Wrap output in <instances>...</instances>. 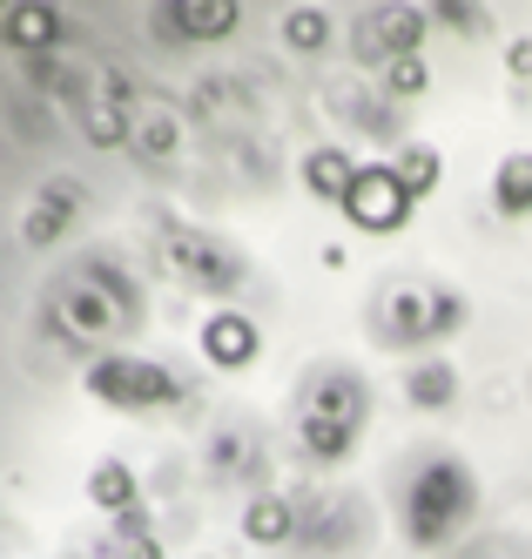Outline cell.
<instances>
[{"mask_svg": "<svg viewBox=\"0 0 532 559\" xmlns=\"http://www.w3.org/2000/svg\"><path fill=\"white\" fill-rule=\"evenodd\" d=\"M493 203H499V216H532V155H506L499 163Z\"/></svg>", "mask_w": 532, "mask_h": 559, "instance_id": "cell-19", "label": "cell"}, {"mask_svg": "<svg viewBox=\"0 0 532 559\" xmlns=\"http://www.w3.org/2000/svg\"><path fill=\"white\" fill-rule=\"evenodd\" d=\"M425 41V14L418 8H371V14H357V55L364 61H398V55H418Z\"/></svg>", "mask_w": 532, "mask_h": 559, "instance_id": "cell-8", "label": "cell"}, {"mask_svg": "<svg viewBox=\"0 0 532 559\" xmlns=\"http://www.w3.org/2000/svg\"><path fill=\"white\" fill-rule=\"evenodd\" d=\"M88 499L102 506V512H142V486H135V472L121 465V459H102L95 472H88Z\"/></svg>", "mask_w": 532, "mask_h": 559, "instance_id": "cell-13", "label": "cell"}, {"mask_svg": "<svg viewBox=\"0 0 532 559\" xmlns=\"http://www.w3.org/2000/svg\"><path fill=\"white\" fill-rule=\"evenodd\" d=\"M257 324L243 310H216L210 324H202V357H210V365H223V371H236V365H250L257 357Z\"/></svg>", "mask_w": 532, "mask_h": 559, "instance_id": "cell-10", "label": "cell"}, {"mask_svg": "<svg viewBox=\"0 0 532 559\" xmlns=\"http://www.w3.org/2000/svg\"><path fill=\"white\" fill-rule=\"evenodd\" d=\"M506 68L525 82V74H532V41H512V48H506Z\"/></svg>", "mask_w": 532, "mask_h": 559, "instance_id": "cell-25", "label": "cell"}, {"mask_svg": "<svg viewBox=\"0 0 532 559\" xmlns=\"http://www.w3.org/2000/svg\"><path fill=\"white\" fill-rule=\"evenodd\" d=\"M478 506V486H472V472L459 459H425L418 478H412V492H404V533H412V546H445Z\"/></svg>", "mask_w": 532, "mask_h": 559, "instance_id": "cell-2", "label": "cell"}, {"mask_svg": "<svg viewBox=\"0 0 532 559\" xmlns=\"http://www.w3.org/2000/svg\"><path fill=\"white\" fill-rule=\"evenodd\" d=\"M135 148L142 155H176V115H142V122H135Z\"/></svg>", "mask_w": 532, "mask_h": 559, "instance_id": "cell-23", "label": "cell"}, {"mask_svg": "<svg viewBox=\"0 0 532 559\" xmlns=\"http://www.w3.org/2000/svg\"><path fill=\"white\" fill-rule=\"evenodd\" d=\"M8 41L34 61V55H48L55 41H61V14L55 8H27V0H21V8H8Z\"/></svg>", "mask_w": 532, "mask_h": 559, "instance_id": "cell-14", "label": "cell"}, {"mask_svg": "<svg viewBox=\"0 0 532 559\" xmlns=\"http://www.w3.org/2000/svg\"><path fill=\"white\" fill-rule=\"evenodd\" d=\"M385 88L404 102V95H425L431 88V68H425V55H398V61H385Z\"/></svg>", "mask_w": 532, "mask_h": 559, "instance_id": "cell-22", "label": "cell"}, {"mask_svg": "<svg viewBox=\"0 0 532 559\" xmlns=\"http://www.w3.org/2000/svg\"><path fill=\"white\" fill-rule=\"evenodd\" d=\"M74 210H81V189H74V182H48V189L34 195V210H27V243H34V250L61 243L68 223H74Z\"/></svg>", "mask_w": 532, "mask_h": 559, "instance_id": "cell-11", "label": "cell"}, {"mask_svg": "<svg viewBox=\"0 0 532 559\" xmlns=\"http://www.w3.org/2000/svg\"><path fill=\"white\" fill-rule=\"evenodd\" d=\"M155 250H162V270L169 276H182L189 290H210V297H236L243 284H250V263H243L223 236H210V229H196V223H162L155 229Z\"/></svg>", "mask_w": 532, "mask_h": 559, "instance_id": "cell-4", "label": "cell"}, {"mask_svg": "<svg viewBox=\"0 0 532 559\" xmlns=\"http://www.w3.org/2000/svg\"><path fill=\"white\" fill-rule=\"evenodd\" d=\"M404 391H412V405H418V412H438V405H452V391H459V371H452V365H438V357H431V365H418L412 378H404Z\"/></svg>", "mask_w": 532, "mask_h": 559, "instance_id": "cell-20", "label": "cell"}, {"mask_svg": "<svg viewBox=\"0 0 532 559\" xmlns=\"http://www.w3.org/2000/svg\"><path fill=\"white\" fill-rule=\"evenodd\" d=\"M465 324V297L445 284H398L385 297V331L391 344H425V337H452Z\"/></svg>", "mask_w": 532, "mask_h": 559, "instance_id": "cell-6", "label": "cell"}, {"mask_svg": "<svg viewBox=\"0 0 532 559\" xmlns=\"http://www.w3.org/2000/svg\"><path fill=\"white\" fill-rule=\"evenodd\" d=\"M102 559H162V539L149 533V512H121L115 533L102 539Z\"/></svg>", "mask_w": 532, "mask_h": 559, "instance_id": "cell-18", "label": "cell"}, {"mask_svg": "<svg viewBox=\"0 0 532 559\" xmlns=\"http://www.w3.org/2000/svg\"><path fill=\"white\" fill-rule=\"evenodd\" d=\"M129 317H135V290L121 284L115 263H81V276H68L48 304V324H55L61 344H102L129 324Z\"/></svg>", "mask_w": 532, "mask_h": 559, "instance_id": "cell-1", "label": "cell"}, {"mask_svg": "<svg viewBox=\"0 0 532 559\" xmlns=\"http://www.w3.org/2000/svg\"><path fill=\"white\" fill-rule=\"evenodd\" d=\"M210 472L216 478H257L263 472V445H250V431H216L210 438Z\"/></svg>", "mask_w": 532, "mask_h": 559, "instance_id": "cell-16", "label": "cell"}, {"mask_svg": "<svg viewBox=\"0 0 532 559\" xmlns=\"http://www.w3.org/2000/svg\"><path fill=\"white\" fill-rule=\"evenodd\" d=\"M243 539H257V546H291V539H297V506L276 499V492H257L250 506H243Z\"/></svg>", "mask_w": 532, "mask_h": 559, "instance_id": "cell-12", "label": "cell"}, {"mask_svg": "<svg viewBox=\"0 0 532 559\" xmlns=\"http://www.w3.org/2000/svg\"><path fill=\"white\" fill-rule=\"evenodd\" d=\"M283 41H291L297 55H317L323 41H331V14L323 8H291L283 14Z\"/></svg>", "mask_w": 532, "mask_h": 559, "instance_id": "cell-21", "label": "cell"}, {"mask_svg": "<svg viewBox=\"0 0 532 559\" xmlns=\"http://www.w3.org/2000/svg\"><path fill=\"white\" fill-rule=\"evenodd\" d=\"M344 216H351L357 229H371V236L404 229V216H412V195H404L398 169H391V163H357V182H351V195H344Z\"/></svg>", "mask_w": 532, "mask_h": 559, "instance_id": "cell-7", "label": "cell"}, {"mask_svg": "<svg viewBox=\"0 0 532 559\" xmlns=\"http://www.w3.org/2000/svg\"><path fill=\"white\" fill-rule=\"evenodd\" d=\"M88 391L115 412H169L182 405V378L155 357H121V350H102L88 365Z\"/></svg>", "mask_w": 532, "mask_h": 559, "instance_id": "cell-5", "label": "cell"}, {"mask_svg": "<svg viewBox=\"0 0 532 559\" xmlns=\"http://www.w3.org/2000/svg\"><path fill=\"white\" fill-rule=\"evenodd\" d=\"M438 21H445V27H459V34H485V27H493V14H485V8H459V0H445Z\"/></svg>", "mask_w": 532, "mask_h": 559, "instance_id": "cell-24", "label": "cell"}, {"mask_svg": "<svg viewBox=\"0 0 532 559\" xmlns=\"http://www.w3.org/2000/svg\"><path fill=\"white\" fill-rule=\"evenodd\" d=\"M155 27L176 34V41H223L236 27V0H169L155 14Z\"/></svg>", "mask_w": 532, "mask_h": 559, "instance_id": "cell-9", "label": "cell"}, {"mask_svg": "<svg viewBox=\"0 0 532 559\" xmlns=\"http://www.w3.org/2000/svg\"><path fill=\"white\" fill-rule=\"evenodd\" d=\"M304 182H310V195H331V203H344L351 182H357V163H351L344 148H310V155H304Z\"/></svg>", "mask_w": 532, "mask_h": 559, "instance_id": "cell-15", "label": "cell"}, {"mask_svg": "<svg viewBox=\"0 0 532 559\" xmlns=\"http://www.w3.org/2000/svg\"><path fill=\"white\" fill-rule=\"evenodd\" d=\"M391 169H398L404 195H412V203H418V195H431V189H438V176H445V155H438L431 142H404Z\"/></svg>", "mask_w": 532, "mask_h": 559, "instance_id": "cell-17", "label": "cell"}, {"mask_svg": "<svg viewBox=\"0 0 532 559\" xmlns=\"http://www.w3.org/2000/svg\"><path fill=\"white\" fill-rule=\"evenodd\" d=\"M364 412H371V397H364V384L351 371H317L310 391H304V418H297L304 452L323 459V465L344 459L357 445V431H364Z\"/></svg>", "mask_w": 532, "mask_h": 559, "instance_id": "cell-3", "label": "cell"}]
</instances>
